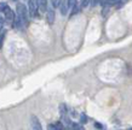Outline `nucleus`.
Instances as JSON below:
<instances>
[{
  "instance_id": "19",
  "label": "nucleus",
  "mask_w": 132,
  "mask_h": 130,
  "mask_svg": "<svg viewBox=\"0 0 132 130\" xmlns=\"http://www.w3.org/2000/svg\"><path fill=\"white\" fill-rule=\"evenodd\" d=\"M128 130H132V129H128Z\"/></svg>"
},
{
  "instance_id": "13",
  "label": "nucleus",
  "mask_w": 132,
  "mask_h": 130,
  "mask_svg": "<svg viewBox=\"0 0 132 130\" xmlns=\"http://www.w3.org/2000/svg\"><path fill=\"white\" fill-rule=\"evenodd\" d=\"M4 23H5V19H4V16H0V30L4 28Z\"/></svg>"
},
{
  "instance_id": "18",
  "label": "nucleus",
  "mask_w": 132,
  "mask_h": 130,
  "mask_svg": "<svg viewBox=\"0 0 132 130\" xmlns=\"http://www.w3.org/2000/svg\"><path fill=\"white\" fill-rule=\"evenodd\" d=\"M95 125H96V128H101L102 129V124H100V123H96Z\"/></svg>"
},
{
  "instance_id": "8",
  "label": "nucleus",
  "mask_w": 132,
  "mask_h": 130,
  "mask_svg": "<svg viewBox=\"0 0 132 130\" xmlns=\"http://www.w3.org/2000/svg\"><path fill=\"white\" fill-rule=\"evenodd\" d=\"M12 24H13V27L16 28V29H22V28H23V25H24L23 22H22V21H21L17 16L15 17V21H13V23H12Z\"/></svg>"
},
{
  "instance_id": "12",
  "label": "nucleus",
  "mask_w": 132,
  "mask_h": 130,
  "mask_svg": "<svg viewBox=\"0 0 132 130\" xmlns=\"http://www.w3.org/2000/svg\"><path fill=\"white\" fill-rule=\"evenodd\" d=\"M6 8H9V5L6 3H0V12H5Z\"/></svg>"
},
{
  "instance_id": "14",
  "label": "nucleus",
  "mask_w": 132,
  "mask_h": 130,
  "mask_svg": "<svg viewBox=\"0 0 132 130\" xmlns=\"http://www.w3.org/2000/svg\"><path fill=\"white\" fill-rule=\"evenodd\" d=\"M60 3H61V1H52V3H51V4H52V8L58 7V5H60Z\"/></svg>"
},
{
  "instance_id": "15",
  "label": "nucleus",
  "mask_w": 132,
  "mask_h": 130,
  "mask_svg": "<svg viewBox=\"0 0 132 130\" xmlns=\"http://www.w3.org/2000/svg\"><path fill=\"white\" fill-rule=\"evenodd\" d=\"M86 121H87L86 116H85V114H81V123H82V124H85V123H86Z\"/></svg>"
},
{
  "instance_id": "11",
  "label": "nucleus",
  "mask_w": 132,
  "mask_h": 130,
  "mask_svg": "<svg viewBox=\"0 0 132 130\" xmlns=\"http://www.w3.org/2000/svg\"><path fill=\"white\" fill-rule=\"evenodd\" d=\"M53 125L56 126V129H57V130H68V129H67V128H65V126H64L61 122H56V123H53Z\"/></svg>"
},
{
  "instance_id": "2",
  "label": "nucleus",
  "mask_w": 132,
  "mask_h": 130,
  "mask_svg": "<svg viewBox=\"0 0 132 130\" xmlns=\"http://www.w3.org/2000/svg\"><path fill=\"white\" fill-rule=\"evenodd\" d=\"M38 1H33L29 0L28 1V16L32 18H35L38 16Z\"/></svg>"
},
{
  "instance_id": "20",
  "label": "nucleus",
  "mask_w": 132,
  "mask_h": 130,
  "mask_svg": "<svg viewBox=\"0 0 132 130\" xmlns=\"http://www.w3.org/2000/svg\"><path fill=\"white\" fill-rule=\"evenodd\" d=\"M101 130H102V129H101Z\"/></svg>"
},
{
  "instance_id": "4",
  "label": "nucleus",
  "mask_w": 132,
  "mask_h": 130,
  "mask_svg": "<svg viewBox=\"0 0 132 130\" xmlns=\"http://www.w3.org/2000/svg\"><path fill=\"white\" fill-rule=\"evenodd\" d=\"M30 124H32L33 130H43L41 123H40V121L38 119L36 116H32V117H30Z\"/></svg>"
},
{
  "instance_id": "1",
  "label": "nucleus",
  "mask_w": 132,
  "mask_h": 130,
  "mask_svg": "<svg viewBox=\"0 0 132 130\" xmlns=\"http://www.w3.org/2000/svg\"><path fill=\"white\" fill-rule=\"evenodd\" d=\"M16 11H17V17L20 18L22 22H23V24L26 25V24L28 23V11H27V7L24 6L23 4H17V7H16Z\"/></svg>"
},
{
  "instance_id": "5",
  "label": "nucleus",
  "mask_w": 132,
  "mask_h": 130,
  "mask_svg": "<svg viewBox=\"0 0 132 130\" xmlns=\"http://www.w3.org/2000/svg\"><path fill=\"white\" fill-rule=\"evenodd\" d=\"M60 8H61V13H62V16H65V15H67V12H68V10H69L68 1H61L60 3Z\"/></svg>"
},
{
  "instance_id": "3",
  "label": "nucleus",
  "mask_w": 132,
  "mask_h": 130,
  "mask_svg": "<svg viewBox=\"0 0 132 130\" xmlns=\"http://www.w3.org/2000/svg\"><path fill=\"white\" fill-rule=\"evenodd\" d=\"M15 12L12 11L11 8L9 7V8H6L5 10V12H4V19H5V22H7V23H13V21H15Z\"/></svg>"
},
{
  "instance_id": "16",
  "label": "nucleus",
  "mask_w": 132,
  "mask_h": 130,
  "mask_svg": "<svg viewBox=\"0 0 132 130\" xmlns=\"http://www.w3.org/2000/svg\"><path fill=\"white\" fill-rule=\"evenodd\" d=\"M47 130H57V129H56V126L53 125V124H48V125H47Z\"/></svg>"
},
{
  "instance_id": "6",
  "label": "nucleus",
  "mask_w": 132,
  "mask_h": 130,
  "mask_svg": "<svg viewBox=\"0 0 132 130\" xmlns=\"http://www.w3.org/2000/svg\"><path fill=\"white\" fill-rule=\"evenodd\" d=\"M47 22L50 24H52L53 22H55V10L53 8H47Z\"/></svg>"
},
{
  "instance_id": "7",
  "label": "nucleus",
  "mask_w": 132,
  "mask_h": 130,
  "mask_svg": "<svg viewBox=\"0 0 132 130\" xmlns=\"http://www.w3.org/2000/svg\"><path fill=\"white\" fill-rule=\"evenodd\" d=\"M38 8L40 10V12H46L47 11V1L46 0L38 1Z\"/></svg>"
},
{
  "instance_id": "9",
  "label": "nucleus",
  "mask_w": 132,
  "mask_h": 130,
  "mask_svg": "<svg viewBox=\"0 0 132 130\" xmlns=\"http://www.w3.org/2000/svg\"><path fill=\"white\" fill-rule=\"evenodd\" d=\"M68 129H70V130H82V126H81L80 124H78V123L72 122V124H70V126H69Z\"/></svg>"
},
{
  "instance_id": "10",
  "label": "nucleus",
  "mask_w": 132,
  "mask_h": 130,
  "mask_svg": "<svg viewBox=\"0 0 132 130\" xmlns=\"http://www.w3.org/2000/svg\"><path fill=\"white\" fill-rule=\"evenodd\" d=\"M5 35H6V30L4 28L0 30V48L3 47V42H4V39H5Z\"/></svg>"
},
{
  "instance_id": "17",
  "label": "nucleus",
  "mask_w": 132,
  "mask_h": 130,
  "mask_svg": "<svg viewBox=\"0 0 132 130\" xmlns=\"http://www.w3.org/2000/svg\"><path fill=\"white\" fill-rule=\"evenodd\" d=\"M86 5H88V1H82L81 3V7H86Z\"/></svg>"
}]
</instances>
